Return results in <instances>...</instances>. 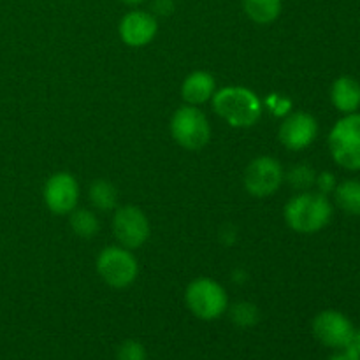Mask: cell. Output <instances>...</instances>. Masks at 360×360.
I'll list each match as a JSON object with an SVG mask.
<instances>
[{
  "instance_id": "1",
  "label": "cell",
  "mask_w": 360,
  "mask_h": 360,
  "mask_svg": "<svg viewBox=\"0 0 360 360\" xmlns=\"http://www.w3.org/2000/svg\"><path fill=\"white\" fill-rule=\"evenodd\" d=\"M213 108L221 120L236 129H250L262 116V101L245 86H225L214 91Z\"/></svg>"
},
{
  "instance_id": "2",
  "label": "cell",
  "mask_w": 360,
  "mask_h": 360,
  "mask_svg": "<svg viewBox=\"0 0 360 360\" xmlns=\"http://www.w3.org/2000/svg\"><path fill=\"white\" fill-rule=\"evenodd\" d=\"M333 218V204L320 192H301L285 206V221L299 234H315Z\"/></svg>"
},
{
  "instance_id": "3",
  "label": "cell",
  "mask_w": 360,
  "mask_h": 360,
  "mask_svg": "<svg viewBox=\"0 0 360 360\" xmlns=\"http://www.w3.org/2000/svg\"><path fill=\"white\" fill-rule=\"evenodd\" d=\"M334 162L348 171H360V115L352 112L338 120L329 134Z\"/></svg>"
},
{
  "instance_id": "4",
  "label": "cell",
  "mask_w": 360,
  "mask_h": 360,
  "mask_svg": "<svg viewBox=\"0 0 360 360\" xmlns=\"http://www.w3.org/2000/svg\"><path fill=\"white\" fill-rule=\"evenodd\" d=\"M185 302L200 320H217L227 311L229 297L225 288L211 278H197L186 287Z\"/></svg>"
},
{
  "instance_id": "5",
  "label": "cell",
  "mask_w": 360,
  "mask_h": 360,
  "mask_svg": "<svg viewBox=\"0 0 360 360\" xmlns=\"http://www.w3.org/2000/svg\"><path fill=\"white\" fill-rule=\"evenodd\" d=\"M171 134L172 139L181 148L199 151L210 143L211 125L206 115L197 109V105H183L172 115Z\"/></svg>"
},
{
  "instance_id": "6",
  "label": "cell",
  "mask_w": 360,
  "mask_h": 360,
  "mask_svg": "<svg viewBox=\"0 0 360 360\" xmlns=\"http://www.w3.org/2000/svg\"><path fill=\"white\" fill-rule=\"evenodd\" d=\"M97 273L105 285L127 288L137 280L139 264L134 253L123 246H108L97 257Z\"/></svg>"
},
{
  "instance_id": "7",
  "label": "cell",
  "mask_w": 360,
  "mask_h": 360,
  "mask_svg": "<svg viewBox=\"0 0 360 360\" xmlns=\"http://www.w3.org/2000/svg\"><path fill=\"white\" fill-rule=\"evenodd\" d=\"M285 181V172L280 162L273 157H257L248 164L243 176V183L250 195L271 197Z\"/></svg>"
},
{
  "instance_id": "8",
  "label": "cell",
  "mask_w": 360,
  "mask_h": 360,
  "mask_svg": "<svg viewBox=\"0 0 360 360\" xmlns=\"http://www.w3.org/2000/svg\"><path fill=\"white\" fill-rule=\"evenodd\" d=\"M150 221L137 206H122L112 217V234L120 246L127 250H137L150 238Z\"/></svg>"
},
{
  "instance_id": "9",
  "label": "cell",
  "mask_w": 360,
  "mask_h": 360,
  "mask_svg": "<svg viewBox=\"0 0 360 360\" xmlns=\"http://www.w3.org/2000/svg\"><path fill=\"white\" fill-rule=\"evenodd\" d=\"M354 323L341 311L326 309L313 320V336L327 348L343 350L354 333Z\"/></svg>"
},
{
  "instance_id": "10",
  "label": "cell",
  "mask_w": 360,
  "mask_h": 360,
  "mask_svg": "<svg viewBox=\"0 0 360 360\" xmlns=\"http://www.w3.org/2000/svg\"><path fill=\"white\" fill-rule=\"evenodd\" d=\"M316 136H319V122L315 116L304 111H295L285 116L278 132L281 144L292 151H301L311 146Z\"/></svg>"
},
{
  "instance_id": "11",
  "label": "cell",
  "mask_w": 360,
  "mask_h": 360,
  "mask_svg": "<svg viewBox=\"0 0 360 360\" xmlns=\"http://www.w3.org/2000/svg\"><path fill=\"white\" fill-rule=\"evenodd\" d=\"M44 202L55 214H69L79 202V183L69 172H56L44 185Z\"/></svg>"
},
{
  "instance_id": "12",
  "label": "cell",
  "mask_w": 360,
  "mask_h": 360,
  "mask_svg": "<svg viewBox=\"0 0 360 360\" xmlns=\"http://www.w3.org/2000/svg\"><path fill=\"white\" fill-rule=\"evenodd\" d=\"M157 16H153L150 11H129L118 25L120 37L130 48H143V46H148L157 37Z\"/></svg>"
},
{
  "instance_id": "13",
  "label": "cell",
  "mask_w": 360,
  "mask_h": 360,
  "mask_svg": "<svg viewBox=\"0 0 360 360\" xmlns=\"http://www.w3.org/2000/svg\"><path fill=\"white\" fill-rule=\"evenodd\" d=\"M217 91V81L206 70H193L181 84V97L188 105L206 104Z\"/></svg>"
},
{
  "instance_id": "14",
  "label": "cell",
  "mask_w": 360,
  "mask_h": 360,
  "mask_svg": "<svg viewBox=\"0 0 360 360\" xmlns=\"http://www.w3.org/2000/svg\"><path fill=\"white\" fill-rule=\"evenodd\" d=\"M330 101L334 108L343 115L357 112L360 108V84L350 76L338 77L330 88Z\"/></svg>"
},
{
  "instance_id": "15",
  "label": "cell",
  "mask_w": 360,
  "mask_h": 360,
  "mask_svg": "<svg viewBox=\"0 0 360 360\" xmlns=\"http://www.w3.org/2000/svg\"><path fill=\"white\" fill-rule=\"evenodd\" d=\"M246 16L257 25H269L280 18L283 0H241Z\"/></svg>"
},
{
  "instance_id": "16",
  "label": "cell",
  "mask_w": 360,
  "mask_h": 360,
  "mask_svg": "<svg viewBox=\"0 0 360 360\" xmlns=\"http://www.w3.org/2000/svg\"><path fill=\"white\" fill-rule=\"evenodd\" d=\"M334 199L341 211L354 217H360V181L359 179H345L338 183L334 190Z\"/></svg>"
},
{
  "instance_id": "17",
  "label": "cell",
  "mask_w": 360,
  "mask_h": 360,
  "mask_svg": "<svg viewBox=\"0 0 360 360\" xmlns=\"http://www.w3.org/2000/svg\"><path fill=\"white\" fill-rule=\"evenodd\" d=\"M88 197L95 210L111 211L118 206V190L108 179H97L90 185Z\"/></svg>"
},
{
  "instance_id": "18",
  "label": "cell",
  "mask_w": 360,
  "mask_h": 360,
  "mask_svg": "<svg viewBox=\"0 0 360 360\" xmlns=\"http://www.w3.org/2000/svg\"><path fill=\"white\" fill-rule=\"evenodd\" d=\"M70 229L79 238L90 239L97 234L98 229H101V224H98V218L94 211L84 210V207L77 210L76 207L74 211H70Z\"/></svg>"
},
{
  "instance_id": "19",
  "label": "cell",
  "mask_w": 360,
  "mask_h": 360,
  "mask_svg": "<svg viewBox=\"0 0 360 360\" xmlns=\"http://www.w3.org/2000/svg\"><path fill=\"white\" fill-rule=\"evenodd\" d=\"M285 179L288 181V185L294 186L299 192H308L315 185L316 172L308 164H297L285 174Z\"/></svg>"
},
{
  "instance_id": "20",
  "label": "cell",
  "mask_w": 360,
  "mask_h": 360,
  "mask_svg": "<svg viewBox=\"0 0 360 360\" xmlns=\"http://www.w3.org/2000/svg\"><path fill=\"white\" fill-rule=\"evenodd\" d=\"M259 309L252 302H238L231 308V320L239 327H253L259 322Z\"/></svg>"
},
{
  "instance_id": "21",
  "label": "cell",
  "mask_w": 360,
  "mask_h": 360,
  "mask_svg": "<svg viewBox=\"0 0 360 360\" xmlns=\"http://www.w3.org/2000/svg\"><path fill=\"white\" fill-rule=\"evenodd\" d=\"M116 359L118 360H146V350L143 345L136 340L123 341L116 352Z\"/></svg>"
},
{
  "instance_id": "22",
  "label": "cell",
  "mask_w": 360,
  "mask_h": 360,
  "mask_svg": "<svg viewBox=\"0 0 360 360\" xmlns=\"http://www.w3.org/2000/svg\"><path fill=\"white\" fill-rule=\"evenodd\" d=\"M266 105L273 115L276 116H287L290 115V109H292V101L290 98L283 97L280 94H271L269 97L266 98Z\"/></svg>"
},
{
  "instance_id": "23",
  "label": "cell",
  "mask_w": 360,
  "mask_h": 360,
  "mask_svg": "<svg viewBox=\"0 0 360 360\" xmlns=\"http://www.w3.org/2000/svg\"><path fill=\"white\" fill-rule=\"evenodd\" d=\"M315 185H316V188H319V192L323 193V195L334 193V190H336V186H338L336 176H334L333 172H327V171L320 172V174H316Z\"/></svg>"
},
{
  "instance_id": "24",
  "label": "cell",
  "mask_w": 360,
  "mask_h": 360,
  "mask_svg": "<svg viewBox=\"0 0 360 360\" xmlns=\"http://www.w3.org/2000/svg\"><path fill=\"white\" fill-rule=\"evenodd\" d=\"M176 9L174 0H153L151 2V14L153 16H171Z\"/></svg>"
},
{
  "instance_id": "25",
  "label": "cell",
  "mask_w": 360,
  "mask_h": 360,
  "mask_svg": "<svg viewBox=\"0 0 360 360\" xmlns=\"http://www.w3.org/2000/svg\"><path fill=\"white\" fill-rule=\"evenodd\" d=\"M343 350L348 352L350 355H355V357L360 359V327L359 329L355 327L354 333H352V336H350V340H348L347 347H345Z\"/></svg>"
},
{
  "instance_id": "26",
  "label": "cell",
  "mask_w": 360,
  "mask_h": 360,
  "mask_svg": "<svg viewBox=\"0 0 360 360\" xmlns=\"http://www.w3.org/2000/svg\"><path fill=\"white\" fill-rule=\"evenodd\" d=\"M329 360H360L359 357H355V355H350L348 352H341V354L334 355V357H330Z\"/></svg>"
},
{
  "instance_id": "27",
  "label": "cell",
  "mask_w": 360,
  "mask_h": 360,
  "mask_svg": "<svg viewBox=\"0 0 360 360\" xmlns=\"http://www.w3.org/2000/svg\"><path fill=\"white\" fill-rule=\"evenodd\" d=\"M120 2L125 4V6H129V7H139L141 4H144L146 0H120Z\"/></svg>"
}]
</instances>
